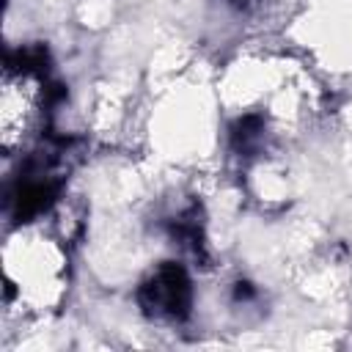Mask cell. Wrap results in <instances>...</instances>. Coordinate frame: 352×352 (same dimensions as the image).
Returning <instances> with one entry per match:
<instances>
[{"label": "cell", "instance_id": "cell-1", "mask_svg": "<svg viewBox=\"0 0 352 352\" xmlns=\"http://www.w3.org/2000/svg\"><path fill=\"white\" fill-rule=\"evenodd\" d=\"M47 107V80H44V52L28 50L11 55L3 69L0 82V140L3 151L14 154L41 124V110Z\"/></svg>", "mask_w": 352, "mask_h": 352}, {"label": "cell", "instance_id": "cell-2", "mask_svg": "<svg viewBox=\"0 0 352 352\" xmlns=\"http://www.w3.org/2000/svg\"><path fill=\"white\" fill-rule=\"evenodd\" d=\"M138 305L148 319L182 322L192 305L190 275L182 264L165 261L160 264L138 289Z\"/></svg>", "mask_w": 352, "mask_h": 352}, {"label": "cell", "instance_id": "cell-3", "mask_svg": "<svg viewBox=\"0 0 352 352\" xmlns=\"http://www.w3.org/2000/svg\"><path fill=\"white\" fill-rule=\"evenodd\" d=\"M231 143L239 154H253L264 143V121L258 116H242L231 126Z\"/></svg>", "mask_w": 352, "mask_h": 352}, {"label": "cell", "instance_id": "cell-4", "mask_svg": "<svg viewBox=\"0 0 352 352\" xmlns=\"http://www.w3.org/2000/svg\"><path fill=\"white\" fill-rule=\"evenodd\" d=\"M234 297H236V300H250V297H253V286H250V283H236Z\"/></svg>", "mask_w": 352, "mask_h": 352}, {"label": "cell", "instance_id": "cell-5", "mask_svg": "<svg viewBox=\"0 0 352 352\" xmlns=\"http://www.w3.org/2000/svg\"><path fill=\"white\" fill-rule=\"evenodd\" d=\"M234 3H242V0H234Z\"/></svg>", "mask_w": 352, "mask_h": 352}]
</instances>
